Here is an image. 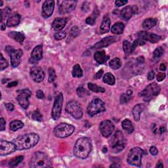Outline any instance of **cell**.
Listing matches in <instances>:
<instances>
[{"instance_id": "cell-1", "label": "cell", "mask_w": 168, "mask_h": 168, "mask_svg": "<svg viewBox=\"0 0 168 168\" xmlns=\"http://www.w3.org/2000/svg\"><path fill=\"white\" fill-rule=\"evenodd\" d=\"M39 137L38 134L30 133L19 136L13 140L17 150L24 151L35 147L39 143Z\"/></svg>"}, {"instance_id": "cell-2", "label": "cell", "mask_w": 168, "mask_h": 168, "mask_svg": "<svg viewBox=\"0 0 168 168\" xmlns=\"http://www.w3.org/2000/svg\"><path fill=\"white\" fill-rule=\"evenodd\" d=\"M92 149L91 140L88 137H80L76 140L74 147L75 156L80 159L87 158Z\"/></svg>"}, {"instance_id": "cell-3", "label": "cell", "mask_w": 168, "mask_h": 168, "mask_svg": "<svg viewBox=\"0 0 168 168\" xmlns=\"http://www.w3.org/2000/svg\"><path fill=\"white\" fill-rule=\"evenodd\" d=\"M29 166L31 168L51 167L53 166L52 162L46 154L42 152H36L32 156Z\"/></svg>"}, {"instance_id": "cell-4", "label": "cell", "mask_w": 168, "mask_h": 168, "mask_svg": "<svg viewBox=\"0 0 168 168\" xmlns=\"http://www.w3.org/2000/svg\"><path fill=\"white\" fill-rule=\"evenodd\" d=\"M126 144V140L120 131H117L110 140V145L114 153H118L124 150Z\"/></svg>"}, {"instance_id": "cell-5", "label": "cell", "mask_w": 168, "mask_h": 168, "mask_svg": "<svg viewBox=\"0 0 168 168\" xmlns=\"http://www.w3.org/2000/svg\"><path fill=\"white\" fill-rule=\"evenodd\" d=\"M144 151L139 147H134L131 149L128 156V162L131 165L140 167L142 164V157Z\"/></svg>"}, {"instance_id": "cell-6", "label": "cell", "mask_w": 168, "mask_h": 168, "mask_svg": "<svg viewBox=\"0 0 168 168\" xmlns=\"http://www.w3.org/2000/svg\"><path fill=\"white\" fill-rule=\"evenodd\" d=\"M160 91V87L156 83L154 82L149 84L147 87L139 93V96L142 97L144 101H149L154 97L157 96Z\"/></svg>"}, {"instance_id": "cell-7", "label": "cell", "mask_w": 168, "mask_h": 168, "mask_svg": "<svg viewBox=\"0 0 168 168\" xmlns=\"http://www.w3.org/2000/svg\"><path fill=\"white\" fill-rule=\"evenodd\" d=\"M74 127L66 123H61L58 124L54 129V134L58 138H66L69 137L74 132Z\"/></svg>"}, {"instance_id": "cell-8", "label": "cell", "mask_w": 168, "mask_h": 168, "mask_svg": "<svg viewBox=\"0 0 168 168\" xmlns=\"http://www.w3.org/2000/svg\"><path fill=\"white\" fill-rule=\"evenodd\" d=\"M106 111L105 103L99 99H95L91 102L87 108L88 114L90 116H93Z\"/></svg>"}, {"instance_id": "cell-9", "label": "cell", "mask_w": 168, "mask_h": 168, "mask_svg": "<svg viewBox=\"0 0 168 168\" xmlns=\"http://www.w3.org/2000/svg\"><path fill=\"white\" fill-rule=\"evenodd\" d=\"M66 111L75 119H81L83 116V110L80 104L76 101H70L66 105Z\"/></svg>"}, {"instance_id": "cell-10", "label": "cell", "mask_w": 168, "mask_h": 168, "mask_svg": "<svg viewBox=\"0 0 168 168\" xmlns=\"http://www.w3.org/2000/svg\"><path fill=\"white\" fill-rule=\"evenodd\" d=\"M63 101H64L63 95L62 93H60L55 98L52 108L51 116L53 118V119L54 120H57L61 116Z\"/></svg>"}, {"instance_id": "cell-11", "label": "cell", "mask_w": 168, "mask_h": 168, "mask_svg": "<svg viewBox=\"0 0 168 168\" xmlns=\"http://www.w3.org/2000/svg\"><path fill=\"white\" fill-rule=\"evenodd\" d=\"M138 44H139L140 45H144L146 41H148V42L152 43H155L158 42L161 39V37L160 35L149 33L147 32H140L138 34Z\"/></svg>"}, {"instance_id": "cell-12", "label": "cell", "mask_w": 168, "mask_h": 168, "mask_svg": "<svg viewBox=\"0 0 168 168\" xmlns=\"http://www.w3.org/2000/svg\"><path fill=\"white\" fill-rule=\"evenodd\" d=\"M32 95V92L28 89H22L19 92L17 100L18 103H19L21 107L24 109H27L30 105V101L29 99Z\"/></svg>"}, {"instance_id": "cell-13", "label": "cell", "mask_w": 168, "mask_h": 168, "mask_svg": "<svg viewBox=\"0 0 168 168\" xmlns=\"http://www.w3.org/2000/svg\"><path fill=\"white\" fill-rule=\"evenodd\" d=\"M76 1H58L59 13L61 15L70 13L74 11L76 6Z\"/></svg>"}, {"instance_id": "cell-14", "label": "cell", "mask_w": 168, "mask_h": 168, "mask_svg": "<svg viewBox=\"0 0 168 168\" xmlns=\"http://www.w3.org/2000/svg\"><path fill=\"white\" fill-rule=\"evenodd\" d=\"M99 129L104 137H108L114 130V125L110 120H104L99 125Z\"/></svg>"}, {"instance_id": "cell-15", "label": "cell", "mask_w": 168, "mask_h": 168, "mask_svg": "<svg viewBox=\"0 0 168 168\" xmlns=\"http://www.w3.org/2000/svg\"><path fill=\"white\" fill-rule=\"evenodd\" d=\"M17 150L14 143L7 141L5 140H1L0 142V155L6 156L14 152Z\"/></svg>"}, {"instance_id": "cell-16", "label": "cell", "mask_w": 168, "mask_h": 168, "mask_svg": "<svg viewBox=\"0 0 168 168\" xmlns=\"http://www.w3.org/2000/svg\"><path fill=\"white\" fill-rule=\"evenodd\" d=\"M30 76L32 79L37 83H40L45 78L43 70L39 66H34L30 69Z\"/></svg>"}, {"instance_id": "cell-17", "label": "cell", "mask_w": 168, "mask_h": 168, "mask_svg": "<svg viewBox=\"0 0 168 168\" xmlns=\"http://www.w3.org/2000/svg\"><path fill=\"white\" fill-rule=\"evenodd\" d=\"M54 7V2L52 0H47L45 1L42 6V15L45 19L51 17L53 15Z\"/></svg>"}, {"instance_id": "cell-18", "label": "cell", "mask_w": 168, "mask_h": 168, "mask_svg": "<svg viewBox=\"0 0 168 168\" xmlns=\"http://www.w3.org/2000/svg\"><path fill=\"white\" fill-rule=\"evenodd\" d=\"M22 54L23 53L21 49L15 50L14 49L9 53L11 57V63L13 67L16 68L20 65Z\"/></svg>"}, {"instance_id": "cell-19", "label": "cell", "mask_w": 168, "mask_h": 168, "mask_svg": "<svg viewBox=\"0 0 168 168\" xmlns=\"http://www.w3.org/2000/svg\"><path fill=\"white\" fill-rule=\"evenodd\" d=\"M118 40V38L114 37V36H108V37L103 38L102 40L100 41V42H97L96 44H95L93 45V49H97L100 48L106 47L114 43Z\"/></svg>"}, {"instance_id": "cell-20", "label": "cell", "mask_w": 168, "mask_h": 168, "mask_svg": "<svg viewBox=\"0 0 168 168\" xmlns=\"http://www.w3.org/2000/svg\"><path fill=\"white\" fill-rule=\"evenodd\" d=\"M43 57V47L42 45H37L33 49L31 53V58L30 59V62L31 64L38 62Z\"/></svg>"}, {"instance_id": "cell-21", "label": "cell", "mask_w": 168, "mask_h": 168, "mask_svg": "<svg viewBox=\"0 0 168 168\" xmlns=\"http://www.w3.org/2000/svg\"><path fill=\"white\" fill-rule=\"evenodd\" d=\"M136 13H137V7L128 6L124 8L123 9L120 11V15H121V17L124 20L128 21L131 19V17H132L134 14H135Z\"/></svg>"}, {"instance_id": "cell-22", "label": "cell", "mask_w": 168, "mask_h": 168, "mask_svg": "<svg viewBox=\"0 0 168 168\" xmlns=\"http://www.w3.org/2000/svg\"><path fill=\"white\" fill-rule=\"evenodd\" d=\"M67 23V19L65 17L57 18L54 20L52 24L53 28L56 31H59L65 28Z\"/></svg>"}, {"instance_id": "cell-23", "label": "cell", "mask_w": 168, "mask_h": 168, "mask_svg": "<svg viewBox=\"0 0 168 168\" xmlns=\"http://www.w3.org/2000/svg\"><path fill=\"white\" fill-rule=\"evenodd\" d=\"M21 15L18 13H13L9 17L7 21V26L8 27H14L20 23Z\"/></svg>"}, {"instance_id": "cell-24", "label": "cell", "mask_w": 168, "mask_h": 168, "mask_svg": "<svg viewBox=\"0 0 168 168\" xmlns=\"http://www.w3.org/2000/svg\"><path fill=\"white\" fill-rule=\"evenodd\" d=\"M110 19L108 15L104 16L102 23L100 26V31L102 34H105L109 32L110 29Z\"/></svg>"}, {"instance_id": "cell-25", "label": "cell", "mask_w": 168, "mask_h": 168, "mask_svg": "<svg viewBox=\"0 0 168 168\" xmlns=\"http://www.w3.org/2000/svg\"><path fill=\"white\" fill-rule=\"evenodd\" d=\"M94 58L99 64H104L108 59V57L106 54L105 51H98L95 53Z\"/></svg>"}, {"instance_id": "cell-26", "label": "cell", "mask_w": 168, "mask_h": 168, "mask_svg": "<svg viewBox=\"0 0 168 168\" xmlns=\"http://www.w3.org/2000/svg\"><path fill=\"white\" fill-rule=\"evenodd\" d=\"M144 110V105L142 104H139L134 106L132 110V114L135 121H139L140 118V114Z\"/></svg>"}, {"instance_id": "cell-27", "label": "cell", "mask_w": 168, "mask_h": 168, "mask_svg": "<svg viewBox=\"0 0 168 168\" xmlns=\"http://www.w3.org/2000/svg\"><path fill=\"white\" fill-rule=\"evenodd\" d=\"M8 35L12 39L15 40L16 42H19L20 43H22V42H24V40L25 39L24 35L21 32H15V31L10 32L8 33Z\"/></svg>"}, {"instance_id": "cell-28", "label": "cell", "mask_w": 168, "mask_h": 168, "mask_svg": "<svg viewBox=\"0 0 168 168\" xmlns=\"http://www.w3.org/2000/svg\"><path fill=\"white\" fill-rule=\"evenodd\" d=\"M124 28L125 26L122 22H116V24H114L112 26L111 32L114 34L120 35L121 34H123Z\"/></svg>"}, {"instance_id": "cell-29", "label": "cell", "mask_w": 168, "mask_h": 168, "mask_svg": "<svg viewBox=\"0 0 168 168\" xmlns=\"http://www.w3.org/2000/svg\"><path fill=\"white\" fill-rule=\"evenodd\" d=\"M122 128H123L127 133L131 134L134 131V127L133 125L132 122H131L129 120L125 119L121 123Z\"/></svg>"}, {"instance_id": "cell-30", "label": "cell", "mask_w": 168, "mask_h": 168, "mask_svg": "<svg viewBox=\"0 0 168 168\" xmlns=\"http://www.w3.org/2000/svg\"><path fill=\"white\" fill-rule=\"evenodd\" d=\"M23 126H24V124L22 123L21 121L18 120L12 121L9 124L10 129L12 131H17V130L23 128Z\"/></svg>"}, {"instance_id": "cell-31", "label": "cell", "mask_w": 168, "mask_h": 168, "mask_svg": "<svg viewBox=\"0 0 168 168\" xmlns=\"http://www.w3.org/2000/svg\"><path fill=\"white\" fill-rule=\"evenodd\" d=\"M157 23V21L155 19H148L144 20L143 26L145 30H150L151 28H153L154 26H155Z\"/></svg>"}, {"instance_id": "cell-32", "label": "cell", "mask_w": 168, "mask_h": 168, "mask_svg": "<svg viewBox=\"0 0 168 168\" xmlns=\"http://www.w3.org/2000/svg\"><path fill=\"white\" fill-rule=\"evenodd\" d=\"M103 81L108 85H113L115 84V78L112 74L108 72L103 77Z\"/></svg>"}, {"instance_id": "cell-33", "label": "cell", "mask_w": 168, "mask_h": 168, "mask_svg": "<svg viewBox=\"0 0 168 168\" xmlns=\"http://www.w3.org/2000/svg\"><path fill=\"white\" fill-rule=\"evenodd\" d=\"M72 74L74 78H81V77H82L83 71L79 65H74L73 69H72Z\"/></svg>"}, {"instance_id": "cell-34", "label": "cell", "mask_w": 168, "mask_h": 168, "mask_svg": "<svg viewBox=\"0 0 168 168\" xmlns=\"http://www.w3.org/2000/svg\"><path fill=\"white\" fill-rule=\"evenodd\" d=\"M88 88L90 91H91L95 93H104L105 92V89L100 87V86L97 85L96 84H94L93 83L88 84Z\"/></svg>"}, {"instance_id": "cell-35", "label": "cell", "mask_w": 168, "mask_h": 168, "mask_svg": "<svg viewBox=\"0 0 168 168\" xmlns=\"http://www.w3.org/2000/svg\"><path fill=\"white\" fill-rule=\"evenodd\" d=\"M109 66L113 70L119 69L121 66V62L119 58H114V59L110 61L109 63Z\"/></svg>"}, {"instance_id": "cell-36", "label": "cell", "mask_w": 168, "mask_h": 168, "mask_svg": "<svg viewBox=\"0 0 168 168\" xmlns=\"http://www.w3.org/2000/svg\"><path fill=\"white\" fill-rule=\"evenodd\" d=\"M133 91L131 90H128L126 93H124L120 97V103L125 104L128 103L132 96Z\"/></svg>"}, {"instance_id": "cell-37", "label": "cell", "mask_w": 168, "mask_h": 168, "mask_svg": "<svg viewBox=\"0 0 168 168\" xmlns=\"http://www.w3.org/2000/svg\"><path fill=\"white\" fill-rule=\"evenodd\" d=\"M23 160H24L23 156H19L15 157L14 158L11 159L10 162H9V166L11 167H15L19 165L20 163H21Z\"/></svg>"}, {"instance_id": "cell-38", "label": "cell", "mask_w": 168, "mask_h": 168, "mask_svg": "<svg viewBox=\"0 0 168 168\" xmlns=\"http://www.w3.org/2000/svg\"><path fill=\"white\" fill-rule=\"evenodd\" d=\"M123 49L125 54L128 55L133 51L132 49V43H130L129 41L124 40L123 42Z\"/></svg>"}, {"instance_id": "cell-39", "label": "cell", "mask_w": 168, "mask_h": 168, "mask_svg": "<svg viewBox=\"0 0 168 168\" xmlns=\"http://www.w3.org/2000/svg\"><path fill=\"white\" fill-rule=\"evenodd\" d=\"M76 92L80 97L84 98V97H85L90 95L88 91L86 90L85 88H84L83 87H79L78 89H77Z\"/></svg>"}, {"instance_id": "cell-40", "label": "cell", "mask_w": 168, "mask_h": 168, "mask_svg": "<svg viewBox=\"0 0 168 168\" xmlns=\"http://www.w3.org/2000/svg\"><path fill=\"white\" fill-rule=\"evenodd\" d=\"M11 13V9L9 7H6L4 9L0 10V17H1V22L3 21L8 16H10L9 14Z\"/></svg>"}, {"instance_id": "cell-41", "label": "cell", "mask_w": 168, "mask_h": 168, "mask_svg": "<svg viewBox=\"0 0 168 168\" xmlns=\"http://www.w3.org/2000/svg\"><path fill=\"white\" fill-rule=\"evenodd\" d=\"M163 52H164V50L162 47H158L156 48L153 53V56L154 58H160L163 54Z\"/></svg>"}, {"instance_id": "cell-42", "label": "cell", "mask_w": 168, "mask_h": 168, "mask_svg": "<svg viewBox=\"0 0 168 168\" xmlns=\"http://www.w3.org/2000/svg\"><path fill=\"white\" fill-rule=\"evenodd\" d=\"M48 72H49V79H48L49 82L53 83L56 79L55 71H54V70L53 69V68H49Z\"/></svg>"}, {"instance_id": "cell-43", "label": "cell", "mask_w": 168, "mask_h": 168, "mask_svg": "<svg viewBox=\"0 0 168 168\" xmlns=\"http://www.w3.org/2000/svg\"><path fill=\"white\" fill-rule=\"evenodd\" d=\"M32 118L35 121H42L43 120V116L38 110H36L32 114Z\"/></svg>"}, {"instance_id": "cell-44", "label": "cell", "mask_w": 168, "mask_h": 168, "mask_svg": "<svg viewBox=\"0 0 168 168\" xmlns=\"http://www.w3.org/2000/svg\"><path fill=\"white\" fill-rule=\"evenodd\" d=\"M97 11V10H96ZM96 11L93 12V14L89 17L88 18H87V19H86V23L90 24V25H93L95 23V21H96V18L97 17L98 14H96Z\"/></svg>"}, {"instance_id": "cell-45", "label": "cell", "mask_w": 168, "mask_h": 168, "mask_svg": "<svg viewBox=\"0 0 168 168\" xmlns=\"http://www.w3.org/2000/svg\"><path fill=\"white\" fill-rule=\"evenodd\" d=\"M0 65H1V69H0L1 71L5 70L8 66V62L5 58H4L2 54H1V58H0Z\"/></svg>"}, {"instance_id": "cell-46", "label": "cell", "mask_w": 168, "mask_h": 168, "mask_svg": "<svg viewBox=\"0 0 168 168\" xmlns=\"http://www.w3.org/2000/svg\"><path fill=\"white\" fill-rule=\"evenodd\" d=\"M66 35V34L65 31H61L58 32L55 34L54 35V38L56 40H61L64 39Z\"/></svg>"}, {"instance_id": "cell-47", "label": "cell", "mask_w": 168, "mask_h": 168, "mask_svg": "<svg viewBox=\"0 0 168 168\" xmlns=\"http://www.w3.org/2000/svg\"><path fill=\"white\" fill-rule=\"evenodd\" d=\"M79 33H80V30L77 26H74L73 28L71 29L70 35H72V37L73 38L76 37V36L79 34Z\"/></svg>"}, {"instance_id": "cell-48", "label": "cell", "mask_w": 168, "mask_h": 168, "mask_svg": "<svg viewBox=\"0 0 168 168\" xmlns=\"http://www.w3.org/2000/svg\"><path fill=\"white\" fill-rule=\"evenodd\" d=\"M6 121L4 120V118H2L1 119H0V130L2 131H4L6 129Z\"/></svg>"}, {"instance_id": "cell-49", "label": "cell", "mask_w": 168, "mask_h": 168, "mask_svg": "<svg viewBox=\"0 0 168 168\" xmlns=\"http://www.w3.org/2000/svg\"><path fill=\"white\" fill-rule=\"evenodd\" d=\"M166 78V74L163 73H158L156 76V79L158 81H162Z\"/></svg>"}, {"instance_id": "cell-50", "label": "cell", "mask_w": 168, "mask_h": 168, "mask_svg": "<svg viewBox=\"0 0 168 168\" xmlns=\"http://www.w3.org/2000/svg\"><path fill=\"white\" fill-rule=\"evenodd\" d=\"M126 3H128V1H122V0H118V1H116L115 2V5L117 6V7H121V6H125Z\"/></svg>"}, {"instance_id": "cell-51", "label": "cell", "mask_w": 168, "mask_h": 168, "mask_svg": "<svg viewBox=\"0 0 168 168\" xmlns=\"http://www.w3.org/2000/svg\"><path fill=\"white\" fill-rule=\"evenodd\" d=\"M36 97H37V98L39 99H44L45 95L42 90H38L37 92H36Z\"/></svg>"}, {"instance_id": "cell-52", "label": "cell", "mask_w": 168, "mask_h": 168, "mask_svg": "<svg viewBox=\"0 0 168 168\" xmlns=\"http://www.w3.org/2000/svg\"><path fill=\"white\" fill-rule=\"evenodd\" d=\"M150 152L153 156H156L158 153V149L156 148V147H151V148H150Z\"/></svg>"}, {"instance_id": "cell-53", "label": "cell", "mask_w": 168, "mask_h": 168, "mask_svg": "<svg viewBox=\"0 0 168 168\" xmlns=\"http://www.w3.org/2000/svg\"><path fill=\"white\" fill-rule=\"evenodd\" d=\"M6 107L9 111H13L14 110L15 106L12 103H7L6 104Z\"/></svg>"}, {"instance_id": "cell-54", "label": "cell", "mask_w": 168, "mask_h": 168, "mask_svg": "<svg viewBox=\"0 0 168 168\" xmlns=\"http://www.w3.org/2000/svg\"><path fill=\"white\" fill-rule=\"evenodd\" d=\"M154 77H155V73H154V72L152 70L149 72V73L148 74V80H152L154 78Z\"/></svg>"}, {"instance_id": "cell-55", "label": "cell", "mask_w": 168, "mask_h": 168, "mask_svg": "<svg viewBox=\"0 0 168 168\" xmlns=\"http://www.w3.org/2000/svg\"><path fill=\"white\" fill-rule=\"evenodd\" d=\"M103 74V70H99L97 73L95 74V78L96 79V80H98V79H100L102 77Z\"/></svg>"}, {"instance_id": "cell-56", "label": "cell", "mask_w": 168, "mask_h": 168, "mask_svg": "<svg viewBox=\"0 0 168 168\" xmlns=\"http://www.w3.org/2000/svg\"><path fill=\"white\" fill-rule=\"evenodd\" d=\"M17 84H18L17 81H13V82L10 83L7 86L8 88H11V87H13V86H17Z\"/></svg>"}, {"instance_id": "cell-57", "label": "cell", "mask_w": 168, "mask_h": 168, "mask_svg": "<svg viewBox=\"0 0 168 168\" xmlns=\"http://www.w3.org/2000/svg\"><path fill=\"white\" fill-rule=\"evenodd\" d=\"M160 70L161 71H165L166 70V66L164 64H161L160 66Z\"/></svg>"}, {"instance_id": "cell-58", "label": "cell", "mask_w": 168, "mask_h": 168, "mask_svg": "<svg viewBox=\"0 0 168 168\" xmlns=\"http://www.w3.org/2000/svg\"><path fill=\"white\" fill-rule=\"evenodd\" d=\"M138 62L139 63H143L144 61V57H140L138 58V59H137Z\"/></svg>"}, {"instance_id": "cell-59", "label": "cell", "mask_w": 168, "mask_h": 168, "mask_svg": "<svg viewBox=\"0 0 168 168\" xmlns=\"http://www.w3.org/2000/svg\"><path fill=\"white\" fill-rule=\"evenodd\" d=\"M156 167H163V163L161 162V161L159 162L158 163H157V165H156Z\"/></svg>"}, {"instance_id": "cell-60", "label": "cell", "mask_w": 168, "mask_h": 168, "mask_svg": "<svg viewBox=\"0 0 168 168\" xmlns=\"http://www.w3.org/2000/svg\"><path fill=\"white\" fill-rule=\"evenodd\" d=\"M103 152L104 153H106V152H107V148H106V147H104L103 148Z\"/></svg>"}, {"instance_id": "cell-61", "label": "cell", "mask_w": 168, "mask_h": 168, "mask_svg": "<svg viewBox=\"0 0 168 168\" xmlns=\"http://www.w3.org/2000/svg\"><path fill=\"white\" fill-rule=\"evenodd\" d=\"M1 28H2V30H6V26H5V25H4V24H2V25Z\"/></svg>"}, {"instance_id": "cell-62", "label": "cell", "mask_w": 168, "mask_h": 168, "mask_svg": "<svg viewBox=\"0 0 168 168\" xmlns=\"http://www.w3.org/2000/svg\"><path fill=\"white\" fill-rule=\"evenodd\" d=\"M110 167H120V166H118V165H115V164H113V165H112V166H110Z\"/></svg>"}, {"instance_id": "cell-63", "label": "cell", "mask_w": 168, "mask_h": 168, "mask_svg": "<svg viewBox=\"0 0 168 168\" xmlns=\"http://www.w3.org/2000/svg\"><path fill=\"white\" fill-rule=\"evenodd\" d=\"M0 3H1V4H0V6H3V2L0 1Z\"/></svg>"}]
</instances>
